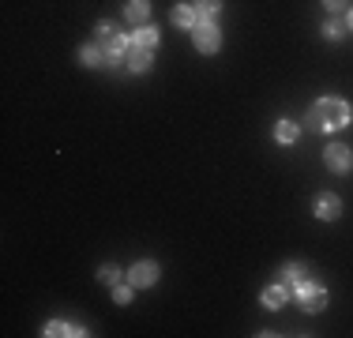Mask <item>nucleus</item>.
<instances>
[{"instance_id":"ddd939ff","label":"nucleus","mask_w":353,"mask_h":338,"mask_svg":"<svg viewBox=\"0 0 353 338\" xmlns=\"http://www.w3.org/2000/svg\"><path fill=\"white\" fill-rule=\"evenodd\" d=\"M173 23H176L181 30H192V27L199 23V8H196V4H176V8H173Z\"/></svg>"},{"instance_id":"aec40b11","label":"nucleus","mask_w":353,"mask_h":338,"mask_svg":"<svg viewBox=\"0 0 353 338\" xmlns=\"http://www.w3.org/2000/svg\"><path fill=\"white\" fill-rule=\"evenodd\" d=\"M109 290H113V301H117V304H128L136 286H132V282H117V286H109Z\"/></svg>"},{"instance_id":"dca6fc26","label":"nucleus","mask_w":353,"mask_h":338,"mask_svg":"<svg viewBox=\"0 0 353 338\" xmlns=\"http://www.w3.org/2000/svg\"><path fill=\"white\" fill-rule=\"evenodd\" d=\"M132 46H143V49H154L158 46V27H150V23H143V27H136L128 34Z\"/></svg>"},{"instance_id":"423d86ee","label":"nucleus","mask_w":353,"mask_h":338,"mask_svg":"<svg viewBox=\"0 0 353 338\" xmlns=\"http://www.w3.org/2000/svg\"><path fill=\"white\" fill-rule=\"evenodd\" d=\"M308 278H312V267L301 264V259H293V264H282V267H279V282H282L290 293L297 290V286H305Z\"/></svg>"},{"instance_id":"5701e85b","label":"nucleus","mask_w":353,"mask_h":338,"mask_svg":"<svg viewBox=\"0 0 353 338\" xmlns=\"http://www.w3.org/2000/svg\"><path fill=\"white\" fill-rule=\"evenodd\" d=\"M346 27L353 30V8H350V12H346Z\"/></svg>"},{"instance_id":"4468645a","label":"nucleus","mask_w":353,"mask_h":338,"mask_svg":"<svg viewBox=\"0 0 353 338\" xmlns=\"http://www.w3.org/2000/svg\"><path fill=\"white\" fill-rule=\"evenodd\" d=\"M274 139H279L282 147H293V143L301 139V124H293V121H285V117H282V121L274 124Z\"/></svg>"},{"instance_id":"20e7f679","label":"nucleus","mask_w":353,"mask_h":338,"mask_svg":"<svg viewBox=\"0 0 353 338\" xmlns=\"http://www.w3.org/2000/svg\"><path fill=\"white\" fill-rule=\"evenodd\" d=\"M323 166L331 169V173H350L353 169V150L346 147V143H331V147L323 150Z\"/></svg>"},{"instance_id":"6e6552de","label":"nucleus","mask_w":353,"mask_h":338,"mask_svg":"<svg viewBox=\"0 0 353 338\" xmlns=\"http://www.w3.org/2000/svg\"><path fill=\"white\" fill-rule=\"evenodd\" d=\"M128 72H150V64H154V49H143V46H128Z\"/></svg>"},{"instance_id":"6ab92c4d","label":"nucleus","mask_w":353,"mask_h":338,"mask_svg":"<svg viewBox=\"0 0 353 338\" xmlns=\"http://www.w3.org/2000/svg\"><path fill=\"white\" fill-rule=\"evenodd\" d=\"M222 4H225V0H196V8H199V19H214V15L222 12Z\"/></svg>"},{"instance_id":"4be33fe9","label":"nucleus","mask_w":353,"mask_h":338,"mask_svg":"<svg viewBox=\"0 0 353 338\" xmlns=\"http://www.w3.org/2000/svg\"><path fill=\"white\" fill-rule=\"evenodd\" d=\"M109 34H117V30H113V23H105V19H102V23L94 27V38H98V41H105Z\"/></svg>"},{"instance_id":"f257e3e1","label":"nucleus","mask_w":353,"mask_h":338,"mask_svg":"<svg viewBox=\"0 0 353 338\" xmlns=\"http://www.w3.org/2000/svg\"><path fill=\"white\" fill-rule=\"evenodd\" d=\"M312 113L319 121V132H342L353 121V106L346 98H319L312 106Z\"/></svg>"},{"instance_id":"f03ea898","label":"nucleus","mask_w":353,"mask_h":338,"mask_svg":"<svg viewBox=\"0 0 353 338\" xmlns=\"http://www.w3.org/2000/svg\"><path fill=\"white\" fill-rule=\"evenodd\" d=\"M188 34H192V46H196V53H207V57H211V53H218V49H222V30H218L214 19H199Z\"/></svg>"},{"instance_id":"7ed1b4c3","label":"nucleus","mask_w":353,"mask_h":338,"mask_svg":"<svg viewBox=\"0 0 353 338\" xmlns=\"http://www.w3.org/2000/svg\"><path fill=\"white\" fill-rule=\"evenodd\" d=\"M293 293H297V304L308 312V316H316V312H323V308H327V290H323L319 282H312V278H308L305 286H297Z\"/></svg>"},{"instance_id":"0eeeda50","label":"nucleus","mask_w":353,"mask_h":338,"mask_svg":"<svg viewBox=\"0 0 353 338\" xmlns=\"http://www.w3.org/2000/svg\"><path fill=\"white\" fill-rule=\"evenodd\" d=\"M158 270L162 267H158L154 259H136V264L128 267V282L136 286V290H147V286L158 282Z\"/></svg>"},{"instance_id":"9b49d317","label":"nucleus","mask_w":353,"mask_h":338,"mask_svg":"<svg viewBox=\"0 0 353 338\" xmlns=\"http://www.w3.org/2000/svg\"><path fill=\"white\" fill-rule=\"evenodd\" d=\"M124 19H128L132 27L150 23V0H128V4H124Z\"/></svg>"},{"instance_id":"2eb2a0df","label":"nucleus","mask_w":353,"mask_h":338,"mask_svg":"<svg viewBox=\"0 0 353 338\" xmlns=\"http://www.w3.org/2000/svg\"><path fill=\"white\" fill-rule=\"evenodd\" d=\"M46 338H57V335H72V338H83L87 331H83L79 324H64V319H49L46 324V331H41Z\"/></svg>"},{"instance_id":"f3484780","label":"nucleus","mask_w":353,"mask_h":338,"mask_svg":"<svg viewBox=\"0 0 353 338\" xmlns=\"http://www.w3.org/2000/svg\"><path fill=\"white\" fill-rule=\"evenodd\" d=\"M121 275H124V270L117 264H102V267H98V282H102V286H117V282H121Z\"/></svg>"},{"instance_id":"f8f14e48","label":"nucleus","mask_w":353,"mask_h":338,"mask_svg":"<svg viewBox=\"0 0 353 338\" xmlns=\"http://www.w3.org/2000/svg\"><path fill=\"white\" fill-rule=\"evenodd\" d=\"M259 301H263V308H271V312H279L285 301H290V290H285L282 282H274V286H267L263 293H259Z\"/></svg>"},{"instance_id":"1a4fd4ad","label":"nucleus","mask_w":353,"mask_h":338,"mask_svg":"<svg viewBox=\"0 0 353 338\" xmlns=\"http://www.w3.org/2000/svg\"><path fill=\"white\" fill-rule=\"evenodd\" d=\"M128 46H132V38H124V34H109V38L102 41V49H105V64L124 61V57H128Z\"/></svg>"},{"instance_id":"a211bd4d","label":"nucleus","mask_w":353,"mask_h":338,"mask_svg":"<svg viewBox=\"0 0 353 338\" xmlns=\"http://www.w3.org/2000/svg\"><path fill=\"white\" fill-rule=\"evenodd\" d=\"M346 34H350V27H346V23H339V19L323 23V38H327V41H342Z\"/></svg>"},{"instance_id":"412c9836","label":"nucleus","mask_w":353,"mask_h":338,"mask_svg":"<svg viewBox=\"0 0 353 338\" xmlns=\"http://www.w3.org/2000/svg\"><path fill=\"white\" fill-rule=\"evenodd\" d=\"M323 8L331 15H339V12H350V0H323Z\"/></svg>"},{"instance_id":"39448f33","label":"nucleus","mask_w":353,"mask_h":338,"mask_svg":"<svg viewBox=\"0 0 353 338\" xmlns=\"http://www.w3.org/2000/svg\"><path fill=\"white\" fill-rule=\"evenodd\" d=\"M312 215L319 218V222H339L342 218V199L334 196V192H319V196L312 199Z\"/></svg>"},{"instance_id":"9d476101","label":"nucleus","mask_w":353,"mask_h":338,"mask_svg":"<svg viewBox=\"0 0 353 338\" xmlns=\"http://www.w3.org/2000/svg\"><path fill=\"white\" fill-rule=\"evenodd\" d=\"M75 57H79V64L83 68H102L105 64V49H102V41H87V46H79V53H75Z\"/></svg>"}]
</instances>
